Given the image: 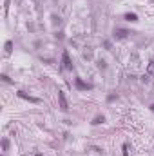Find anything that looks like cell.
Segmentation results:
<instances>
[{
	"label": "cell",
	"mask_w": 154,
	"mask_h": 156,
	"mask_svg": "<svg viewBox=\"0 0 154 156\" xmlns=\"http://www.w3.org/2000/svg\"><path fill=\"white\" fill-rule=\"evenodd\" d=\"M58 102H60V109L62 111H67L69 109V103H67V98L64 95V91H58Z\"/></svg>",
	"instance_id": "obj_1"
},
{
	"label": "cell",
	"mask_w": 154,
	"mask_h": 156,
	"mask_svg": "<svg viewBox=\"0 0 154 156\" xmlns=\"http://www.w3.org/2000/svg\"><path fill=\"white\" fill-rule=\"evenodd\" d=\"M62 66H64V69H73V62H71L67 51H64V55H62Z\"/></svg>",
	"instance_id": "obj_2"
},
{
	"label": "cell",
	"mask_w": 154,
	"mask_h": 156,
	"mask_svg": "<svg viewBox=\"0 0 154 156\" xmlns=\"http://www.w3.org/2000/svg\"><path fill=\"white\" fill-rule=\"evenodd\" d=\"M18 96H20V98H24V100H29V102H33V103H40V100H38V98H33V96L26 95L24 91H18Z\"/></svg>",
	"instance_id": "obj_3"
},
{
	"label": "cell",
	"mask_w": 154,
	"mask_h": 156,
	"mask_svg": "<svg viewBox=\"0 0 154 156\" xmlns=\"http://www.w3.org/2000/svg\"><path fill=\"white\" fill-rule=\"evenodd\" d=\"M127 35H129V31H125V29H116L114 31V36L116 38H125Z\"/></svg>",
	"instance_id": "obj_4"
},
{
	"label": "cell",
	"mask_w": 154,
	"mask_h": 156,
	"mask_svg": "<svg viewBox=\"0 0 154 156\" xmlns=\"http://www.w3.org/2000/svg\"><path fill=\"white\" fill-rule=\"evenodd\" d=\"M76 87H78V89H91V85H89V84H84V82H82V78H76Z\"/></svg>",
	"instance_id": "obj_5"
},
{
	"label": "cell",
	"mask_w": 154,
	"mask_h": 156,
	"mask_svg": "<svg viewBox=\"0 0 154 156\" xmlns=\"http://www.w3.org/2000/svg\"><path fill=\"white\" fill-rule=\"evenodd\" d=\"M125 20H129V22H136V20H138V15H134V13H127V15H125Z\"/></svg>",
	"instance_id": "obj_6"
},
{
	"label": "cell",
	"mask_w": 154,
	"mask_h": 156,
	"mask_svg": "<svg viewBox=\"0 0 154 156\" xmlns=\"http://www.w3.org/2000/svg\"><path fill=\"white\" fill-rule=\"evenodd\" d=\"M147 73L149 75H154V60L149 62V66H147Z\"/></svg>",
	"instance_id": "obj_7"
},
{
	"label": "cell",
	"mask_w": 154,
	"mask_h": 156,
	"mask_svg": "<svg viewBox=\"0 0 154 156\" xmlns=\"http://www.w3.org/2000/svg\"><path fill=\"white\" fill-rule=\"evenodd\" d=\"M13 51V42H6V53H11Z\"/></svg>",
	"instance_id": "obj_8"
},
{
	"label": "cell",
	"mask_w": 154,
	"mask_h": 156,
	"mask_svg": "<svg viewBox=\"0 0 154 156\" xmlns=\"http://www.w3.org/2000/svg\"><path fill=\"white\" fill-rule=\"evenodd\" d=\"M104 120H105L104 116H96L94 120H92V123H94V125H96V123H101V122H104Z\"/></svg>",
	"instance_id": "obj_9"
},
{
	"label": "cell",
	"mask_w": 154,
	"mask_h": 156,
	"mask_svg": "<svg viewBox=\"0 0 154 156\" xmlns=\"http://www.w3.org/2000/svg\"><path fill=\"white\" fill-rule=\"evenodd\" d=\"M127 149H129V147H127V143H125V145H123V156H127V154H129Z\"/></svg>",
	"instance_id": "obj_10"
},
{
	"label": "cell",
	"mask_w": 154,
	"mask_h": 156,
	"mask_svg": "<svg viewBox=\"0 0 154 156\" xmlns=\"http://www.w3.org/2000/svg\"><path fill=\"white\" fill-rule=\"evenodd\" d=\"M152 111H154V103H152Z\"/></svg>",
	"instance_id": "obj_11"
},
{
	"label": "cell",
	"mask_w": 154,
	"mask_h": 156,
	"mask_svg": "<svg viewBox=\"0 0 154 156\" xmlns=\"http://www.w3.org/2000/svg\"><path fill=\"white\" fill-rule=\"evenodd\" d=\"M36 156H42V154H36Z\"/></svg>",
	"instance_id": "obj_12"
}]
</instances>
